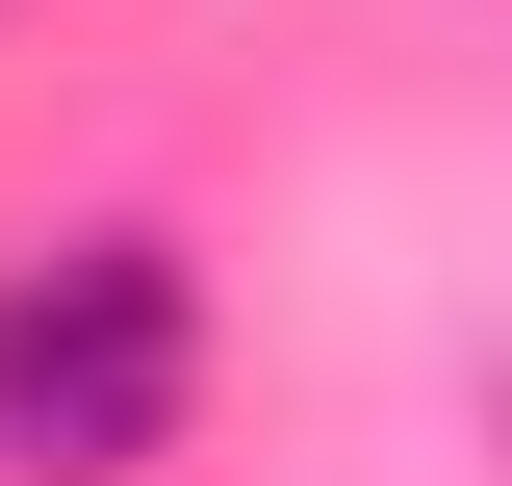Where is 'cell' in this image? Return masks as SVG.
<instances>
[{
    "label": "cell",
    "mask_w": 512,
    "mask_h": 486,
    "mask_svg": "<svg viewBox=\"0 0 512 486\" xmlns=\"http://www.w3.org/2000/svg\"><path fill=\"white\" fill-rule=\"evenodd\" d=\"M205 410L180 231H26L0 256V486H154Z\"/></svg>",
    "instance_id": "obj_1"
}]
</instances>
